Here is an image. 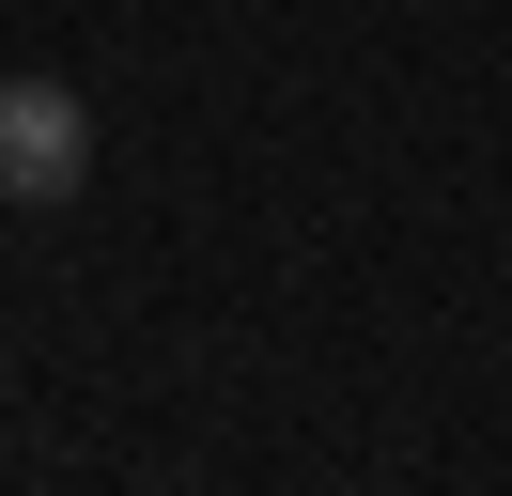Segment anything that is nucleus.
Returning a JSON list of instances; mask_svg holds the SVG:
<instances>
[{
    "mask_svg": "<svg viewBox=\"0 0 512 496\" xmlns=\"http://www.w3.org/2000/svg\"><path fill=\"white\" fill-rule=\"evenodd\" d=\"M94 186V109L63 78H0V202H78Z\"/></svg>",
    "mask_w": 512,
    "mask_h": 496,
    "instance_id": "obj_1",
    "label": "nucleus"
}]
</instances>
